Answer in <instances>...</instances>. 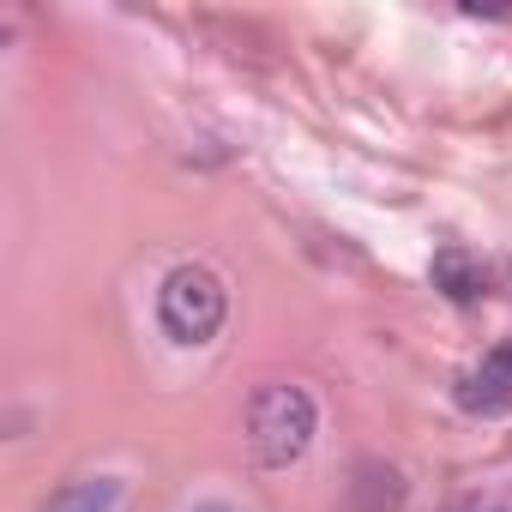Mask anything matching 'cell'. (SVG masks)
Segmentation results:
<instances>
[{
  "mask_svg": "<svg viewBox=\"0 0 512 512\" xmlns=\"http://www.w3.org/2000/svg\"><path fill=\"white\" fill-rule=\"evenodd\" d=\"M314 428H320V410L302 386H266L247 404V446L266 470H290L314 446Z\"/></svg>",
  "mask_w": 512,
  "mask_h": 512,
  "instance_id": "1",
  "label": "cell"
},
{
  "mask_svg": "<svg viewBox=\"0 0 512 512\" xmlns=\"http://www.w3.org/2000/svg\"><path fill=\"white\" fill-rule=\"evenodd\" d=\"M229 314V290L211 266H175L157 290V320L175 344H211Z\"/></svg>",
  "mask_w": 512,
  "mask_h": 512,
  "instance_id": "2",
  "label": "cell"
},
{
  "mask_svg": "<svg viewBox=\"0 0 512 512\" xmlns=\"http://www.w3.org/2000/svg\"><path fill=\"white\" fill-rule=\"evenodd\" d=\"M458 404H464V410H482V416L512 410V344L488 350V356H482V368L458 380Z\"/></svg>",
  "mask_w": 512,
  "mask_h": 512,
  "instance_id": "3",
  "label": "cell"
},
{
  "mask_svg": "<svg viewBox=\"0 0 512 512\" xmlns=\"http://www.w3.org/2000/svg\"><path fill=\"white\" fill-rule=\"evenodd\" d=\"M434 290H446L452 302H476V296L488 290V272L470 260L464 247H440V253H434Z\"/></svg>",
  "mask_w": 512,
  "mask_h": 512,
  "instance_id": "4",
  "label": "cell"
},
{
  "mask_svg": "<svg viewBox=\"0 0 512 512\" xmlns=\"http://www.w3.org/2000/svg\"><path fill=\"white\" fill-rule=\"evenodd\" d=\"M49 512H121V482L115 476H91V482H73Z\"/></svg>",
  "mask_w": 512,
  "mask_h": 512,
  "instance_id": "5",
  "label": "cell"
},
{
  "mask_svg": "<svg viewBox=\"0 0 512 512\" xmlns=\"http://www.w3.org/2000/svg\"><path fill=\"white\" fill-rule=\"evenodd\" d=\"M199 512H229V506H199Z\"/></svg>",
  "mask_w": 512,
  "mask_h": 512,
  "instance_id": "6",
  "label": "cell"
}]
</instances>
